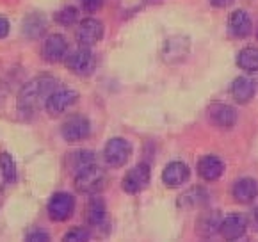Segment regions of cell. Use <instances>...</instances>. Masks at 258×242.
Wrapping results in <instances>:
<instances>
[{"mask_svg": "<svg viewBox=\"0 0 258 242\" xmlns=\"http://www.w3.org/2000/svg\"><path fill=\"white\" fill-rule=\"evenodd\" d=\"M57 89V80L50 75H41L29 80L25 86L20 89L16 109L20 114L34 116L39 107H43L48 100V96Z\"/></svg>", "mask_w": 258, "mask_h": 242, "instance_id": "cell-1", "label": "cell"}, {"mask_svg": "<svg viewBox=\"0 0 258 242\" xmlns=\"http://www.w3.org/2000/svg\"><path fill=\"white\" fill-rule=\"evenodd\" d=\"M105 182H107L105 171L100 166H96V164H91V166L84 167L82 171H79L75 174L73 186H75L77 193L93 196V194H98L105 187Z\"/></svg>", "mask_w": 258, "mask_h": 242, "instance_id": "cell-2", "label": "cell"}, {"mask_svg": "<svg viewBox=\"0 0 258 242\" xmlns=\"http://www.w3.org/2000/svg\"><path fill=\"white\" fill-rule=\"evenodd\" d=\"M66 68L79 77H88L95 72L96 68V57L91 52V46H79L77 50L70 52L64 57Z\"/></svg>", "mask_w": 258, "mask_h": 242, "instance_id": "cell-3", "label": "cell"}, {"mask_svg": "<svg viewBox=\"0 0 258 242\" xmlns=\"http://www.w3.org/2000/svg\"><path fill=\"white\" fill-rule=\"evenodd\" d=\"M79 100V93L75 89H68V87H61L55 89L52 95L48 96L45 103V110L48 116L59 117L66 112L68 109H72Z\"/></svg>", "mask_w": 258, "mask_h": 242, "instance_id": "cell-4", "label": "cell"}, {"mask_svg": "<svg viewBox=\"0 0 258 242\" xmlns=\"http://www.w3.org/2000/svg\"><path fill=\"white\" fill-rule=\"evenodd\" d=\"M132 155V144L125 137H112L103 148V159L110 167H123Z\"/></svg>", "mask_w": 258, "mask_h": 242, "instance_id": "cell-5", "label": "cell"}, {"mask_svg": "<svg viewBox=\"0 0 258 242\" xmlns=\"http://www.w3.org/2000/svg\"><path fill=\"white\" fill-rule=\"evenodd\" d=\"M89 134H91V123L82 114L70 116L61 127V136L66 143H80V141L88 139Z\"/></svg>", "mask_w": 258, "mask_h": 242, "instance_id": "cell-6", "label": "cell"}, {"mask_svg": "<svg viewBox=\"0 0 258 242\" xmlns=\"http://www.w3.org/2000/svg\"><path fill=\"white\" fill-rule=\"evenodd\" d=\"M150 178H152V171H150L148 164H137L121 180V187L126 194H139L148 187Z\"/></svg>", "mask_w": 258, "mask_h": 242, "instance_id": "cell-7", "label": "cell"}, {"mask_svg": "<svg viewBox=\"0 0 258 242\" xmlns=\"http://www.w3.org/2000/svg\"><path fill=\"white\" fill-rule=\"evenodd\" d=\"M75 210V198L68 193H55L48 201V217L55 223H62V221L70 219Z\"/></svg>", "mask_w": 258, "mask_h": 242, "instance_id": "cell-8", "label": "cell"}, {"mask_svg": "<svg viewBox=\"0 0 258 242\" xmlns=\"http://www.w3.org/2000/svg\"><path fill=\"white\" fill-rule=\"evenodd\" d=\"M75 38L80 46H95L103 38V23L96 18H84L77 27Z\"/></svg>", "mask_w": 258, "mask_h": 242, "instance_id": "cell-9", "label": "cell"}, {"mask_svg": "<svg viewBox=\"0 0 258 242\" xmlns=\"http://www.w3.org/2000/svg\"><path fill=\"white\" fill-rule=\"evenodd\" d=\"M41 55L46 63H61L66 55H68V41L64 36L61 34H50L45 38L41 46Z\"/></svg>", "mask_w": 258, "mask_h": 242, "instance_id": "cell-10", "label": "cell"}, {"mask_svg": "<svg viewBox=\"0 0 258 242\" xmlns=\"http://www.w3.org/2000/svg\"><path fill=\"white\" fill-rule=\"evenodd\" d=\"M247 230V219L240 214H230L223 217L219 224V233L226 240H237L240 238Z\"/></svg>", "mask_w": 258, "mask_h": 242, "instance_id": "cell-11", "label": "cell"}, {"mask_svg": "<svg viewBox=\"0 0 258 242\" xmlns=\"http://www.w3.org/2000/svg\"><path fill=\"white\" fill-rule=\"evenodd\" d=\"M189 178H190L189 166L180 162V160L169 162L162 171V182L167 187H180V186H183Z\"/></svg>", "mask_w": 258, "mask_h": 242, "instance_id": "cell-12", "label": "cell"}, {"mask_svg": "<svg viewBox=\"0 0 258 242\" xmlns=\"http://www.w3.org/2000/svg\"><path fill=\"white\" fill-rule=\"evenodd\" d=\"M209 116L214 125L223 130L232 129L237 121L235 109L232 105H226V103H212L209 109Z\"/></svg>", "mask_w": 258, "mask_h": 242, "instance_id": "cell-13", "label": "cell"}, {"mask_svg": "<svg viewBox=\"0 0 258 242\" xmlns=\"http://www.w3.org/2000/svg\"><path fill=\"white\" fill-rule=\"evenodd\" d=\"M230 95L237 103H247L256 95V84L249 77H237L230 87Z\"/></svg>", "mask_w": 258, "mask_h": 242, "instance_id": "cell-14", "label": "cell"}, {"mask_svg": "<svg viewBox=\"0 0 258 242\" xmlns=\"http://www.w3.org/2000/svg\"><path fill=\"white\" fill-rule=\"evenodd\" d=\"M189 52V39L183 38V36H173L164 43L162 55L167 63H178L183 60Z\"/></svg>", "mask_w": 258, "mask_h": 242, "instance_id": "cell-15", "label": "cell"}, {"mask_svg": "<svg viewBox=\"0 0 258 242\" xmlns=\"http://www.w3.org/2000/svg\"><path fill=\"white\" fill-rule=\"evenodd\" d=\"M223 171H224L223 160L216 155H205L200 159V162H198V173H200V176L207 182L219 180Z\"/></svg>", "mask_w": 258, "mask_h": 242, "instance_id": "cell-16", "label": "cell"}, {"mask_svg": "<svg viewBox=\"0 0 258 242\" xmlns=\"http://www.w3.org/2000/svg\"><path fill=\"white\" fill-rule=\"evenodd\" d=\"M232 194L239 203H251L258 198V182L254 178H240L233 184Z\"/></svg>", "mask_w": 258, "mask_h": 242, "instance_id": "cell-17", "label": "cell"}, {"mask_svg": "<svg viewBox=\"0 0 258 242\" xmlns=\"http://www.w3.org/2000/svg\"><path fill=\"white\" fill-rule=\"evenodd\" d=\"M230 30H232V34L235 38H247L251 34V30H253V22H251V16L247 15L246 11L242 9H237L230 15Z\"/></svg>", "mask_w": 258, "mask_h": 242, "instance_id": "cell-18", "label": "cell"}, {"mask_svg": "<svg viewBox=\"0 0 258 242\" xmlns=\"http://www.w3.org/2000/svg\"><path fill=\"white\" fill-rule=\"evenodd\" d=\"M22 30L27 39H39L46 30V18L41 13H31L23 20Z\"/></svg>", "mask_w": 258, "mask_h": 242, "instance_id": "cell-19", "label": "cell"}, {"mask_svg": "<svg viewBox=\"0 0 258 242\" xmlns=\"http://www.w3.org/2000/svg\"><path fill=\"white\" fill-rule=\"evenodd\" d=\"M105 217H107L105 201L100 196L93 194L88 207H86V219H88V223L91 224V226H102V224L105 223Z\"/></svg>", "mask_w": 258, "mask_h": 242, "instance_id": "cell-20", "label": "cell"}, {"mask_svg": "<svg viewBox=\"0 0 258 242\" xmlns=\"http://www.w3.org/2000/svg\"><path fill=\"white\" fill-rule=\"evenodd\" d=\"M95 164V153L89 150H77L68 153L66 157V167L72 171L73 174H77L79 171H82L84 167Z\"/></svg>", "mask_w": 258, "mask_h": 242, "instance_id": "cell-21", "label": "cell"}, {"mask_svg": "<svg viewBox=\"0 0 258 242\" xmlns=\"http://www.w3.org/2000/svg\"><path fill=\"white\" fill-rule=\"evenodd\" d=\"M237 65L247 73L258 72V46H244L237 55Z\"/></svg>", "mask_w": 258, "mask_h": 242, "instance_id": "cell-22", "label": "cell"}, {"mask_svg": "<svg viewBox=\"0 0 258 242\" xmlns=\"http://www.w3.org/2000/svg\"><path fill=\"white\" fill-rule=\"evenodd\" d=\"M219 224H221V216L217 214L216 210L207 212L200 217L198 221V231L203 235V237H210L216 231H219Z\"/></svg>", "mask_w": 258, "mask_h": 242, "instance_id": "cell-23", "label": "cell"}, {"mask_svg": "<svg viewBox=\"0 0 258 242\" xmlns=\"http://www.w3.org/2000/svg\"><path fill=\"white\" fill-rule=\"evenodd\" d=\"M209 203V193L202 187H194V189L187 191L182 198H180V205L182 207H189V208H196V207H203V205Z\"/></svg>", "mask_w": 258, "mask_h": 242, "instance_id": "cell-24", "label": "cell"}, {"mask_svg": "<svg viewBox=\"0 0 258 242\" xmlns=\"http://www.w3.org/2000/svg\"><path fill=\"white\" fill-rule=\"evenodd\" d=\"M0 171H2V174H4L6 182H8L9 186L15 184L16 178H18V171H16L15 160H13V157L9 155V153H6V151L0 153Z\"/></svg>", "mask_w": 258, "mask_h": 242, "instance_id": "cell-25", "label": "cell"}, {"mask_svg": "<svg viewBox=\"0 0 258 242\" xmlns=\"http://www.w3.org/2000/svg\"><path fill=\"white\" fill-rule=\"evenodd\" d=\"M79 20V11H77L75 8H72V6H68V8L61 9V11L55 15V22L61 23V25L64 27H70L73 25V23Z\"/></svg>", "mask_w": 258, "mask_h": 242, "instance_id": "cell-26", "label": "cell"}, {"mask_svg": "<svg viewBox=\"0 0 258 242\" xmlns=\"http://www.w3.org/2000/svg\"><path fill=\"white\" fill-rule=\"evenodd\" d=\"M89 238H91V233L86 228H73V230H70L64 235L66 242H84V240H89Z\"/></svg>", "mask_w": 258, "mask_h": 242, "instance_id": "cell-27", "label": "cell"}, {"mask_svg": "<svg viewBox=\"0 0 258 242\" xmlns=\"http://www.w3.org/2000/svg\"><path fill=\"white\" fill-rule=\"evenodd\" d=\"M25 238L27 240H34V242H46V240H50V235H48V231L41 230V228H34V230H31L25 235Z\"/></svg>", "mask_w": 258, "mask_h": 242, "instance_id": "cell-28", "label": "cell"}, {"mask_svg": "<svg viewBox=\"0 0 258 242\" xmlns=\"http://www.w3.org/2000/svg\"><path fill=\"white\" fill-rule=\"evenodd\" d=\"M103 0H80V6L86 13H95L102 8Z\"/></svg>", "mask_w": 258, "mask_h": 242, "instance_id": "cell-29", "label": "cell"}, {"mask_svg": "<svg viewBox=\"0 0 258 242\" xmlns=\"http://www.w3.org/2000/svg\"><path fill=\"white\" fill-rule=\"evenodd\" d=\"M9 30H11L9 20L8 18H2V16H0V39H4L6 36L9 34Z\"/></svg>", "mask_w": 258, "mask_h": 242, "instance_id": "cell-30", "label": "cell"}, {"mask_svg": "<svg viewBox=\"0 0 258 242\" xmlns=\"http://www.w3.org/2000/svg\"><path fill=\"white\" fill-rule=\"evenodd\" d=\"M249 224L258 231V207H254L249 214Z\"/></svg>", "mask_w": 258, "mask_h": 242, "instance_id": "cell-31", "label": "cell"}, {"mask_svg": "<svg viewBox=\"0 0 258 242\" xmlns=\"http://www.w3.org/2000/svg\"><path fill=\"white\" fill-rule=\"evenodd\" d=\"M235 0H210V4L214 6V8H228L230 4H233Z\"/></svg>", "mask_w": 258, "mask_h": 242, "instance_id": "cell-32", "label": "cell"}]
</instances>
